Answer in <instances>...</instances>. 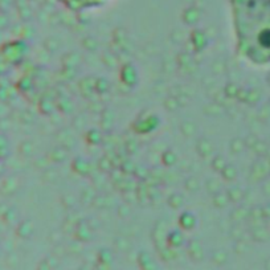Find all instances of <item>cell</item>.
Masks as SVG:
<instances>
[{
  "label": "cell",
  "mask_w": 270,
  "mask_h": 270,
  "mask_svg": "<svg viewBox=\"0 0 270 270\" xmlns=\"http://www.w3.org/2000/svg\"><path fill=\"white\" fill-rule=\"evenodd\" d=\"M232 32L240 57L270 65V0H229Z\"/></svg>",
  "instance_id": "cell-1"
},
{
  "label": "cell",
  "mask_w": 270,
  "mask_h": 270,
  "mask_svg": "<svg viewBox=\"0 0 270 270\" xmlns=\"http://www.w3.org/2000/svg\"><path fill=\"white\" fill-rule=\"evenodd\" d=\"M64 1L70 4V5H73V7L92 8L96 7V5H101V4H104L108 0H64Z\"/></svg>",
  "instance_id": "cell-2"
}]
</instances>
